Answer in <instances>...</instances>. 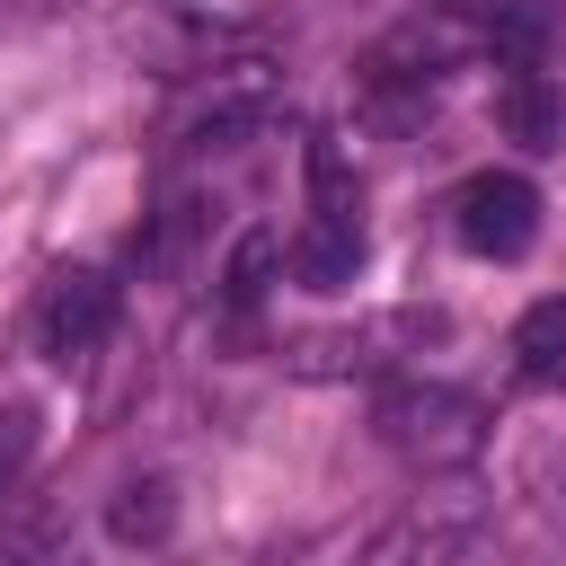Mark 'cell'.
<instances>
[{"label":"cell","instance_id":"1","mask_svg":"<svg viewBox=\"0 0 566 566\" xmlns=\"http://www.w3.org/2000/svg\"><path fill=\"white\" fill-rule=\"evenodd\" d=\"M371 424L416 469H469L486 451V407L469 389H451V380H398V389H380Z\"/></svg>","mask_w":566,"mask_h":566},{"label":"cell","instance_id":"2","mask_svg":"<svg viewBox=\"0 0 566 566\" xmlns=\"http://www.w3.org/2000/svg\"><path fill=\"white\" fill-rule=\"evenodd\" d=\"M442 327H451L442 310H371V318H354V327H318V336H301V345H292V371H310V380L389 371L398 354H424Z\"/></svg>","mask_w":566,"mask_h":566},{"label":"cell","instance_id":"3","mask_svg":"<svg viewBox=\"0 0 566 566\" xmlns=\"http://www.w3.org/2000/svg\"><path fill=\"white\" fill-rule=\"evenodd\" d=\"M469 531H478V486H433V495H407L354 566H451Z\"/></svg>","mask_w":566,"mask_h":566},{"label":"cell","instance_id":"4","mask_svg":"<svg viewBox=\"0 0 566 566\" xmlns=\"http://www.w3.org/2000/svg\"><path fill=\"white\" fill-rule=\"evenodd\" d=\"M115 310H124V292H115L106 265H62V274L44 283V301H35V345H44L53 363H88V354L106 345Z\"/></svg>","mask_w":566,"mask_h":566},{"label":"cell","instance_id":"5","mask_svg":"<svg viewBox=\"0 0 566 566\" xmlns=\"http://www.w3.org/2000/svg\"><path fill=\"white\" fill-rule=\"evenodd\" d=\"M451 230H460L469 256H522L539 239V186L513 177V168H478L451 203Z\"/></svg>","mask_w":566,"mask_h":566},{"label":"cell","instance_id":"6","mask_svg":"<svg viewBox=\"0 0 566 566\" xmlns=\"http://www.w3.org/2000/svg\"><path fill=\"white\" fill-rule=\"evenodd\" d=\"M265 106H274V80H265V62L212 71V80L186 97V115H177V142H239V133H248Z\"/></svg>","mask_w":566,"mask_h":566},{"label":"cell","instance_id":"7","mask_svg":"<svg viewBox=\"0 0 566 566\" xmlns=\"http://www.w3.org/2000/svg\"><path fill=\"white\" fill-rule=\"evenodd\" d=\"M495 124H504V142H522V150H566V88H557L539 62H522V71L495 80Z\"/></svg>","mask_w":566,"mask_h":566},{"label":"cell","instance_id":"8","mask_svg":"<svg viewBox=\"0 0 566 566\" xmlns=\"http://www.w3.org/2000/svg\"><path fill=\"white\" fill-rule=\"evenodd\" d=\"M177 513H186V495H177V478H124L115 495H106V539H124V548H168L177 539Z\"/></svg>","mask_w":566,"mask_h":566},{"label":"cell","instance_id":"9","mask_svg":"<svg viewBox=\"0 0 566 566\" xmlns=\"http://www.w3.org/2000/svg\"><path fill=\"white\" fill-rule=\"evenodd\" d=\"M310 221H327V230H363V186H354L336 133H310Z\"/></svg>","mask_w":566,"mask_h":566},{"label":"cell","instance_id":"10","mask_svg":"<svg viewBox=\"0 0 566 566\" xmlns=\"http://www.w3.org/2000/svg\"><path fill=\"white\" fill-rule=\"evenodd\" d=\"M283 265H292L310 292H345V283L363 274V230H327V221H310V230L283 248Z\"/></svg>","mask_w":566,"mask_h":566},{"label":"cell","instance_id":"11","mask_svg":"<svg viewBox=\"0 0 566 566\" xmlns=\"http://www.w3.org/2000/svg\"><path fill=\"white\" fill-rule=\"evenodd\" d=\"M513 363H522L531 380L566 371V292H548V301H531V310L513 318Z\"/></svg>","mask_w":566,"mask_h":566},{"label":"cell","instance_id":"12","mask_svg":"<svg viewBox=\"0 0 566 566\" xmlns=\"http://www.w3.org/2000/svg\"><path fill=\"white\" fill-rule=\"evenodd\" d=\"M548 27H557V9H548V0H495V9H486V44H495V62H504V71H522V62L548 44Z\"/></svg>","mask_w":566,"mask_h":566},{"label":"cell","instance_id":"13","mask_svg":"<svg viewBox=\"0 0 566 566\" xmlns=\"http://www.w3.org/2000/svg\"><path fill=\"white\" fill-rule=\"evenodd\" d=\"M274 274H283V239H274V230H248V239L230 248V265H221V301H230V310H256V301L274 292Z\"/></svg>","mask_w":566,"mask_h":566},{"label":"cell","instance_id":"14","mask_svg":"<svg viewBox=\"0 0 566 566\" xmlns=\"http://www.w3.org/2000/svg\"><path fill=\"white\" fill-rule=\"evenodd\" d=\"M35 451H44V416L27 398H9L0 407V495H18V478L35 469Z\"/></svg>","mask_w":566,"mask_h":566}]
</instances>
